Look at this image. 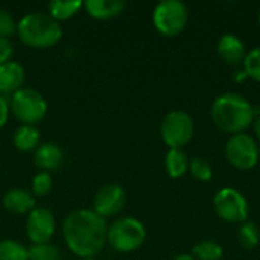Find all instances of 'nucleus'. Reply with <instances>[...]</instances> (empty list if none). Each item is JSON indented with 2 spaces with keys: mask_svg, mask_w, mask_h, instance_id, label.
<instances>
[{
  "mask_svg": "<svg viewBox=\"0 0 260 260\" xmlns=\"http://www.w3.org/2000/svg\"><path fill=\"white\" fill-rule=\"evenodd\" d=\"M108 227L94 210L79 209L67 215L62 224V236L72 253L82 259L98 256L107 244Z\"/></svg>",
  "mask_w": 260,
  "mask_h": 260,
  "instance_id": "obj_1",
  "label": "nucleus"
},
{
  "mask_svg": "<svg viewBox=\"0 0 260 260\" xmlns=\"http://www.w3.org/2000/svg\"><path fill=\"white\" fill-rule=\"evenodd\" d=\"M215 125L230 134L244 133L254 122V110L247 98L238 93H224L212 105Z\"/></svg>",
  "mask_w": 260,
  "mask_h": 260,
  "instance_id": "obj_2",
  "label": "nucleus"
},
{
  "mask_svg": "<svg viewBox=\"0 0 260 260\" xmlns=\"http://www.w3.org/2000/svg\"><path fill=\"white\" fill-rule=\"evenodd\" d=\"M17 34L20 40L35 49H46L55 46L62 37L59 21L44 12H30L17 23Z\"/></svg>",
  "mask_w": 260,
  "mask_h": 260,
  "instance_id": "obj_3",
  "label": "nucleus"
},
{
  "mask_svg": "<svg viewBox=\"0 0 260 260\" xmlns=\"http://www.w3.org/2000/svg\"><path fill=\"white\" fill-rule=\"evenodd\" d=\"M146 239L145 225L136 218L114 221L107 233V242L119 253H129L142 247Z\"/></svg>",
  "mask_w": 260,
  "mask_h": 260,
  "instance_id": "obj_4",
  "label": "nucleus"
},
{
  "mask_svg": "<svg viewBox=\"0 0 260 260\" xmlns=\"http://www.w3.org/2000/svg\"><path fill=\"white\" fill-rule=\"evenodd\" d=\"M187 20V6L180 0H163L155 6L152 14L155 29L165 37H177L186 27Z\"/></svg>",
  "mask_w": 260,
  "mask_h": 260,
  "instance_id": "obj_5",
  "label": "nucleus"
},
{
  "mask_svg": "<svg viewBox=\"0 0 260 260\" xmlns=\"http://www.w3.org/2000/svg\"><path fill=\"white\" fill-rule=\"evenodd\" d=\"M9 110L23 125H35L46 116L47 102L37 90L21 88L12 94Z\"/></svg>",
  "mask_w": 260,
  "mask_h": 260,
  "instance_id": "obj_6",
  "label": "nucleus"
},
{
  "mask_svg": "<svg viewBox=\"0 0 260 260\" xmlns=\"http://www.w3.org/2000/svg\"><path fill=\"white\" fill-rule=\"evenodd\" d=\"M193 133L195 125L192 116L181 110H174L168 113L160 125L161 139L171 149H181L192 140Z\"/></svg>",
  "mask_w": 260,
  "mask_h": 260,
  "instance_id": "obj_7",
  "label": "nucleus"
},
{
  "mask_svg": "<svg viewBox=\"0 0 260 260\" xmlns=\"http://www.w3.org/2000/svg\"><path fill=\"white\" fill-rule=\"evenodd\" d=\"M225 157L236 169L250 171L259 161V146L251 136L245 133L235 134L225 145Z\"/></svg>",
  "mask_w": 260,
  "mask_h": 260,
  "instance_id": "obj_8",
  "label": "nucleus"
},
{
  "mask_svg": "<svg viewBox=\"0 0 260 260\" xmlns=\"http://www.w3.org/2000/svg\"><path fill=\"white\" fill-rule=\"evenodd\" d=\"M213 207L216 215L225 222L238 224L245 222L248 218V203L245 197L232 187L221 189L216 193L213 200Z\"/></svg>",
  "mask_w": 260,
  "mask_h": 260,
  "instance_id": "obj_9",
  "label": "nucleus"
},
{
  "mask_svg": "<svg viewBox=\"0 0 260 260\" xmlns=\"http://www.w3.org/2000/svg\"><path fill=\"white\" fill-rule=\"evenodd\" d=\"M125 203H126L125 189L119 184L110 183L96 192L93 200V207H94L93 210L105 219L108 216H114L119 212H122Z\"/></svg>",
  "mask_w": 260,
  "mask_h": 260,
  "instance_id": "obj_10",
  "label": "nucleus"
},
{
  "mask_svg": "<svg viewBox=\"0 0 260 260\" xmlns=\"http://www.w3.org/2000/svg\"><path fill=\"white\" fill-rule=\"evenodd\" d=\"M56 229L55 216L50 210L37 207L26 221V235L32 244H47Z\"/></svg>",
  "mask_w": 260,
  "mask_h": 260,
  "instance_id": "obj_11",
  "label": "nucleus"
},
{
  "mask_svg": "<svg viewBox=\"0 0 260 260\" xmlns=\"http://www.w3.org/2000/svg\"><path fill=\"white\" fill-rule=\"evenodd\" d=\"M26 79L24 69L20 62L8 61L0 66V94H14L23 88Z\"/></svg>",
  "mask_w": 260,
  "mask_h": 260,
  "instance_id": "obj_12",
  "label": "nucleus"
},
{
  "mask_svg": "<svg viewBox=\"0 0 260 260\" xmlns=\"http://www.w3.org/2000/svg\"><path fill=\"white\" fill-rule=\"evenodd\" d=\"M218 53L230 66L244 64L245 56H247L245 46H244L242 40L233 34H225L221 37V40L218 43Z\"/></svg>",
  "mask_w": 260,
  "mask_h": 260,
  "instance_id": "obj_13",
  "label": "nucleus"
},
{
  "mask_svg": "<svg viewBox=\"0 0 260 260\" xmlns=\"http://www.w3.org/2000/svg\"><path fill=\"white\" fill-rule=\"evenodd\" d=\"M3 206L8 212L15 215H24L30 213L35 209V198L30 192L23 189H12L5 193L3 197Z\"/></svg>",
  "mask_w": 260,
  "mask_h": 260,
  "instance_id": "obj_14",
  "label": "nucleus"
},
{
  "mask_svg": "<svg viewBox=\"0 0 260 260\" xmlns=\"http://www.w3.org/2000/svg\"><path fill=\"white\" fill-rule=\"evenodd\" d=\"M62 160H64V154L61 148H58L55 143L40 145L34 154V163L40 169H44V172L58 169L62 165Z\"/></svg>",
  "mask_w": 260,
  "mask_h": 260,
  "instance_id": "obj_15",
  "label": "nucleus"
},
{
  "mask_svg": "<svg viewBox=\"0 0 260 260\" xmlns=\"http://www.w3.org/2000/svg\"><path fill=\"white\" fill-rule=\"evenodd\" d=\"M87 12L98 20H110L117 17L125 9L122 0H88L84 3Z\"/></svg>",
  "mask_w": 260,
  "mask_h": 260,
  "instance_id": "obj_16",
  "label": "nucleus"
},
{
  "mask_svg": "<svg viewBox=\"0 0 260 260\" xmlns=\"http://www.w3.org/2000/svg\"><path fill=\"white\" fill-rule=\"evenodd\" d=\"M14 146L21 152H29L37 149L40 143V131L34 125H21L14 133Z\"/></svg>",
  "mask_w": 260,
  "mask_h": 260,
  "instance_id": "obj_17",
  "label": "nucleus"
},
{
  "mask_svg": "<svg viewBox=\"0 0 260 260\" xmlns=\"http://www.w3.org/2000/svg\"><path fill=\"white\" fill-rule=\"evenodd\" d=\"M165 166L171 178L183 177L189 169V158L183 149H169L165 158Z\"/></svg>",
  "mask_w": 260,
  "mask_h": 260,
  "instance_id": "obj_18",
  "label": "nucleus"
},
{
  "mask_svg": "<svg viewBox=\"0 0 260 260\" xmlns=\"http://www.w3.org/2000/svg\"><path fill=\"white\" fill-rule=\"evenodd\" d=\"M84 3L79 0H73V2H61V0H53L47 5L49 8V15L52 18H55L56 21L61 20H67L72 15H75L79 8H82Z\"/></svg>",
  "mask_w": 260,
  "mask_h": 260,
  "instance_id": "obj_19",
  "label": "nucleus"
},
{
  "mask_svg": "<svg viewBox=\"0 0 260 260\" xmlns=\"http://www.w3.org/2000/svg\"><path fill=\"white\" fill-rule=\"evenodd\" d=\"M222 254V247L215 241H201L193 247V256L197 260H221Z\"/></svg>",
  "mask_w": 260,
  "mask_h": 260,
  "instance_id": "obj_20",
  "label": "nucleus"
},
{
  "mask_svg": "<svg viewBox=\"0 0 260 260\" xmlns=\"http://www.w3.org/2000/svg\"><path fill=\"white\" fill-rule=\"evenodd\" d=\"M238 239H239V244H241L244 248H247V250L256 248L260 242L259 227H257L254 222L245 221V222L242 224V227L239 229Z\"/></svg>",
  "mask_w": 260,
  "mask_h": 260,
  "instance_id": "obj_21",
  "label": "nucleus"
},
{
  "mask_svg": "<svg viewBox=\"0 0 260 260\" xmlns=\"http://www.w3.org/2000/svg\"><path fill=\"white\" fill-rule=\"evenodd\" d=\"M0 260H27V250L18 241H0Z\"/></svg>",
  "mask_w": 260,
  "mask_h": 260,
  "instance_id": "obj_22",
  "label": "nucleus"
},
{
  "mask_svg": "<svg viewBox=\"0 0 260 260\" xmlns=\"http://www.w3.org/2000/svg\"><path fill=\"white\" fill-rule=\"evenodd\" d=\"M27 260H59V253L50 244H34L27 250Z\"/></svg>",
  "mask_w": 260,
  "mask_h": 260,
  "instance_id": "obj_23",
  "label": "nucleus"
},
{
  "mask_svg": "<svg viewBox=\"0 0 260 260\" xmlns=\"http://www.w3.org/2000/svg\"><path fill=\"white\" fill-rule=\"evenodd\" d=\"M189 169H190V174L200 181H209L212 178V175H213L210 163L206 158H201V157H195L189 163Z\"/></svg>",
  "mask_w": 260,
  "mask_h": 260,
  "instance_id": "obj_24",
  "label": "nucleus"
},
{
  "mask_svg": "<svg viewBox=\"0 0 260 260\" xmlns=\"http://www.w3.org/2000/svg\"><path fill=\"white\" fill-rule=\"evenodd\" d=\"M244 70L247 76L260 82V47H254L250 53H247L244 61Z\"/></svg>",
  "mask_w": 260,
  "mask_h": 260,
  "instance_id": "obj_25",
  "label": "nucleus"
},
{
  "mask_svg": "<svg viewBox=\"0 0 260 260\" xmlns=\"http://www.w3.org/2000/svg\"><path fill=\"white\" fill-rule=\"evenodd\" d=\"M52 189V177L49 172H40L32 180V195L44 197Z\"/></svg>",
  "mask_w": 260,
  "mask_h": 260,
  "instance_id": "obj_26",
  "label": "nucleus"
},
{
  "mask_svg": "<svg viewBox=\"0 0 260 260\" xmlns=\"http://www.w3.org/2000/svg\"><path fill=\"white\" fill-rule=\"evenodd\" d=\"M15 32H17V23L14 17L6 9H0V37L9 38Z\"/></svg>",
  "mask_w": 260,
  "mask_h": 260,
  "instance_id": "obj_27",
  "label": "nucleus"
},
{
  "mask_svg": "<svg viewBox=\"0 0 260 260\" xmlns=\"http://www.w3.org/2000/svg\"><path fill=\"white\" fill-rule=\"evenodd\" d=\"M12 52L14 49H12L9 38L0 37V66L9 61V58L12 56Z\"/></svg>",
  "mask_w": 260,
  "mask_h": 260,
  "instance_id": "obj_28",
  "label": "nucleus"
},
{
  "mask_svg": "<svg viewBox=\"0 0 260 260\" xmlns=\"http://www.w3.org/2000/svg\"><path fill=\"white\" fill-rule=\"evenodd\" d=\"M8 116H9V102L3 94H0V128H3L5 123L8 122Z\"/></svg>",
  "mask_w": 260,
  "mask_h": 260,
  "instance_id": "obj_29",
  "label": "nucleus"
},
{
  "mask_svg": "<svg viewBox=\"0 0 260 260\" xmlns=\"http://www.w3.org/2000/svg\"><path fill=\"white\" fill-rule=\"evenodd\" d=\"M253 123H254V133H256L257 139L260 140V116L254 119V122H253Z\"/></svg>",
  "mask_w": 260,
  "mask_h": 260,
  "instance_id": "obj_30",
  "label": "nucleus"
},
{
  "mask_svg": "<svg viewBox=\"0 0 260 260\" xmlns=\"http://www.w3.org/2000/svg\"><path fill=\"white\" fill-rule=\"evenodd\" d=\"M172 260H197L193 256H189V254H180V256H177L175 259Z\"/></svg>",
  "mask_w": 260,
  "mask_h": 260,
  "instance_id": "obj_31",
  "label": "nucleus"
},
{
  "mask_svg": "<svg viewBox=\"0 0 260 260\" xmlns=\"http://www.w3.org/2000/svg\"><path fill=\"white\" fill-rule=\"evenodd\" d=\"M84 260H99V259H94V257H91V259H84Z\"/></svg>",
  "mask_w": 260,
  "mask_h": 260,
  "instance_id": "obj_32",
  "label": "nucleus"
},
{
  "mask_svg": "<svg viewBox=\"0 0 260 260\" xmlns=\"http://www.w3.org/2000/svg\"><path fill=\"white\" fill-rule=\"evenodd\" d=\"M259 23H260V12H259Z\"/></svg>",
  "mask_w": 260,
  "mask_h": 260,
  "instance_id": "obj_33",
  "label": "nucleus"
}]
</instances>
